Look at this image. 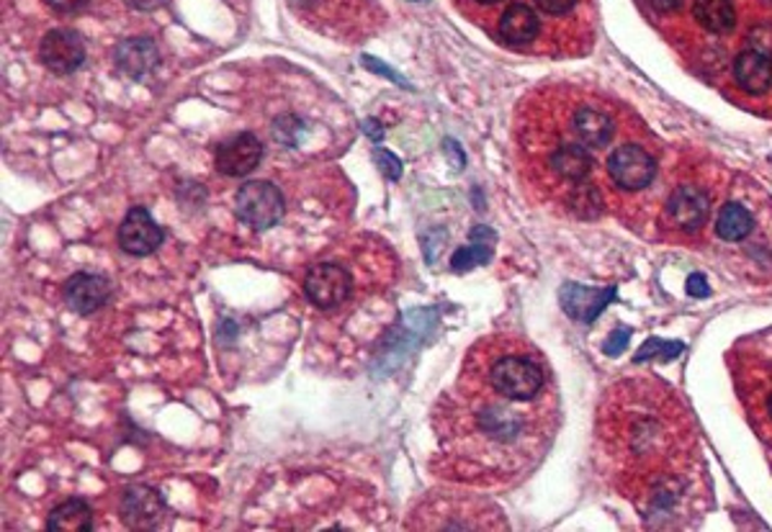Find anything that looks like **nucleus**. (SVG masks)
I'll return each mask as SVG.
<instances>
[{
	"label": "nucleus",
	"mask_w": 772,
	"mask_h": 532,
	"mask_svg": "<svg viewBox=\"0 0 772 532\" xmlns=\"http://www.w3.org/2000/svg\"><path fill=\"white\" fill-rule=\"evenodd\" d=\"M559 422L549 363L518 335L481 337L433 409L443 477L502 486L547 456Z\"/></svg>",
	"instance_id": "f257e3e1"
},
{
	"label": "nucleus",
	"mask_w": 772,
	"mask_h": 532,
	"mask_svg": "<svg viewBox=\"0 0 772 532\" xmlns=\"http://www.w3.org/2000/svg\"><path fill=\"white\" fill-rule=\"evenodd\" d=\"M608 409L600 411V437L615 456L628 458V466L639 468L634 481L647 484L649 460L660 463L664 456H690L693 432L688 411L679 407L672 388L641 381H623L613 388L611 399L605 396Z\"/></svg>",
	"instance_id": "f03ea898"
},
{
	"label": "nucleus",
	"mask_w": 772,
	"mask_h": 532,
	"mask_svg": "<svg viewBox=\"0 0 772 532\" xmlns=\"http://www.w3.org/2000/svg\"><path fill=\"white\" fill-rule=\"evenodd\" d=\"M713 194L703 181H679L662 206V226L675 237L693 239L711 224Z\"/></svg>",
	"instance_id": "7ed1b4c3"
},
{
	"label": "nucleus",
	"mask_w": 772,
	"mask_h": 532,
	"mask_svg": "<svg viewBox=\"0 0 772 532\" xmlns=\"http://www.w3.org/2000/svg\"><path fill=\"white\" fill-rule=\"evenodd\" d=\"M566 126L590 150H605L618 134V116L603 98L585 96L572 88V98L562 101Z\"/></svg>",
	"instance_id": "20e7f679"
},
{
	"label": "nucleus",
	"mask_w": 772,
	"mask_h": 532,
	"mask_svg": "<svg viewBox=\"0 0 772 532\" xmlns=\"http://www.w3.org/2000/svg\"><path fill=\"white\" fill-rule=\"evenodd\" d=\"M657 158L644 147L641 141L626 139L613 147V152L605 160V173L611 186L623 194H641L649 188L657 177Z\"/></svg>",
	"instance_id": "39448f33"
},
{
	"label": "nucleus",
	"mask_w": 772,
	"mask_h": 532,
	"mask_svg": "<svg viewBox=\"0 0 772 532\" xmlns=\"http://www.w3.org/2000/svg\"><path fill=\"white\" fill-rule=\"evenodd\" d=\"M237 219L253 230H271L283 216V196L279 186L268 181H250L237 190Z\"/></svg>",
	"instance_id": "423d86ee"
},
{
	"label": "nucleus",
	"mask_w": 772,
	"mask_h": 532,
	"mask_svg": "<svg viewBox=\"0 0 772 532\" xmlns=\"http://www.w3.org/2000/svg\"><path fill=\"white\" fill-rule=\"evenodd\" d=\"M498 39L515 52H530L543 41V21L523 0H513L498 18Z\"/></svg>",
	"instance_id": "0eeeda50"
},
{
	"label": "nucleus",
	"mask_w": 772,
	"mask_h": 532,
	"mask_svg": "<svg viewBox=\"0 0 772 532\" xmlns=\"http://www.w3.org/2000/svg\"><path fill=\"white\" fill-rule=\"evenodd\" d=\"M353 279L338 262H320V265L309 268L307 279H304V296H307L311 307L317 309H335L351 296Z\"/></svg>",
	"instance_id": "6e6552de"
},
{
	"label": "nucleus",
	"mask_w": 772,
	"mask_h": 532,
	"mask_svg": "<svg viewBox=\"0 0 772 532\" xmlns=\"http://www.w3.org/2000/svg\"><path fill=\"white\" fill-rule=\"evenodd\" d=\"M39 60L54 75H70L85 62V41L73 28H52L39 45Z\"/></svg>",
	"instance_id": "1a4fd4ad"
},
{
	"label": "nucleus",
	"mask_w": 772,
	"mask_h": 532,
	"mask_svg": "<svg viewBox=\"0 0 772 532\" xmlns=\"http://www.w3.org/2000/svg\"><path fill=\"white\" fill-rule=\"evenodd\" d=\"M119 247L124 252L137 255V258H145V255H152L166 239L160 224L150 216V211L145 206H134V209L126 211L124 222L119 224Z\"/></svg>",
	"instance_id": "9d476101"
},
{
	"label": "nucleus",
	"mask_w": 772,
	"mask_h": 532,
	"mask_svg": "<svg viewBox=\"0 0 772 532\" xmlns=\"http://www.w3.org/2000/svg\"><path fill=\"white\" fill-rule=\"evenodd\" d=\"M690 24L713 39H726L739 28V0H688Z\"/></svg>",
	"instance_id": "9b49d317"
},
{
	"label": "nucleus",
	"mask_w": 772,
	"mask_h": 532,
	"mask_svg": "<svg viewBox=\"0 0 772 532\" xmlns=\"http://www.w3.org/2000/svg\"><path fill=\"white\" fill-rule=\"evenodd\" d=\"M260 160H264V145L250 132L224 139L215 152V165L226 177L250 175L260 165Z\"/></svg>",
	"instance_id": "f8f14e48"
},
{
	"label": "nucleus",
	"mask_w": 772,
	"mask_h": 532,
	"mask_svg": "<svg viewBox=\"0 0 772 532\" xmlns=\"http://www.w3.org/2000/svg\"><path fill=\"white\" fill-rule=\"evenodd\" d=\"M760 219L757 211L749 209L739 198H728L721 203L716 219H713V234L726 245H745L755 237Z\"/></svg>",
	"instance_id": "ddd939ff"
},
{
	"label": "nucleus",
	"mask_w": 772,
	"mask_h": 532,
	"mask_svg": "<svg viewBox=\"0 0 772 532\" xmlns=\"http://www.w3.org/2000/svg\"><path fill=\"white\" fill-rule=\"evenodd\" d=\"M111 299V281L98 273H75L65 283V301L77 314H94Z\"/></svg>",
	"instance_id": "4468645a"
},
{
	"label": "nucleus",
	"mask_w": 772,
	"mask_h": 532,
	"mask_svg": "<svg viewBox=\"0 0 772 532\" xmlns=\"http://www.w3.org/2000/svg\"><path fill=\"white\" fill-rule=\"evenodd\" d=\"M113 62L132 81H142V77L152 75L160 65V52L155 47L152 39L147 37H132L119 41V47L113 49Z\"/></svg>",
	"instance_id": "2eb2a0df"
},
{
	"label": "nucleus",
	"mask_w": 772,
	"mask_h": 532,
	"mask_svg": "<svg viewBox=\"0 0 772 532\" xmlns=\"http://www.w3.org/2000/svg\"><path fill=\"white\" fill-rule=\"evenodd\" d=\"M166 515V499L158 488L132 486L122 499V517L130 528H155Z\"/></svg>",
	"instance_id": "dca6fc26"
},
{
	"label": "nucleus",
	"mask_w": 772,
	"mask_h": 532,
	"mask_svg": "<svg viewBox=\"0 0 772 532\" xmlns=\"http://www.w3.org/2000/svg\"><path fill=\"white\" fill-rule=\"evenodd\" d=\"M613 296L615 288H585L577 283H566L562 288V307L572 319L592 322L613 301Z\"/></svg>",
	"instance_id": "f3484780"
},
{
	"label": "nucleus",
	"mask_w": 772,
	"mask_h": 532,
	"mask_svg": "<svg viewBox=\"0 0 772 532\" xmlns=\"http://www.w3.org/2000/svg\"><path fill=\"white\" fill-rule=\"evenodd\" d=\"M47 530H57V532L94 530V512H90L88 502H83V499L62 502V505L52 509V515H49Z\"/></svg>",
	"instance_id": "a211bd4d"
},
{
	"label": "nucleus",
	"mask_w": 772,
	"mask_h": 532,
	"mask_svg": "<svg viewBox=\"0 0 772 532\" xmlns=\"http://www.w3.org/2000/svg\"><path fill=\"white\" fill-rule=\"evenodd\" d=\"M479 239H481V226H477V230L471 232L469 247H462V250L453 252V258H451L453 271L466 273V271H471V268L485 265V262L492 258V243L485 245V243H479Z\"/></svg>",
	"instance_id": "6ab92c4d"
},
{
	"label": "nucleus",
	"mask_w": 772,
	"mask_h": 532,
	"mask_svg": "<svg viewBox=\"0 0 772 532\" xmlns=\"http://www.w3.org/2000/svg\"><path fill=\"white\" fill-rule=\"evenodd\" d=\"M579 3H583V0H534L536 9L551 21L572 16V13L579 9Z\"/></svg>",
	"instance_id": "aec40b11"
},
{
	"label": "nucleus",
	"mask_w": 772,
	"mask_h": 532,
	"mask_svg": "<svg viewBox=\"0 0 772 532\" xmlns=\"http://www.w3.org/2000/svg\"><path fill=\"white\" fill-rule=\"evenodd\" d=\"M273 137L283 141V145H289V147H294V145H299V139H302V122H296L294 116H283L275 122L273 126Z\"/></svg>",
	"instance_id": "412c9836"
},
{
	"label": "nucleus",
	"mask_w": 772,
	"mask_h": 532,
	"mask_svg": "<svg viewBox=\"0 0 772 532\" xmlns=\"http://www.w3.org/2000/svg\"><path fill=\"white\" fill-rule=\"evenodd\" d=\"M377 160H379V162H384V165H379V168L384 170L389 181H400V175H402V162L396 160L392 152H387V150H377Z\"/></svg>",
	"instance_id": "4be33fe9"
},
{
	"label": "nucleus",
	"mask_w": 772,
	"mask_h": 532,
	"mask_svg": "<svg viewBox=\"0 0 772 532\" xmlns=\"http://www.w3.org/2000/svg\"><path fill=\"white\" fill-rule=\"evenodd\" d=\"M628 337H632V330L628 327H618L611 335V339L605 343V352L608 355H621L623 350H626V345H628Z\"/></svg>",
	"instance_id": "5701e85b"
},
{
	"label": "nucleus",
	"mask_w": 772,
	"mask_h": 532,
	"mask_svg": "<svg viewBox=\"0 0 772 532\" xmlns=\"http://www.w3.org/2000/svg\"><path fill=\"white\" fill-rule=\"evenodd\" d=\"M47 3L52 5V11L57 13H77L83 11L90 0H47Z\"/></svg>",
	"instance_id": "b1692460"
},
{
	"label": "nucleus",
	"mask_w": 772,
	"mask_h": 532,
	"mask_svg": "<svg viewBox=\"0 0 772 532\" xmlns=\"http://www.w3.org/2000/svg\"><path fill=\"white\" fill-rule=\"evenodd\" d=\"M688 294L696 296V299H706V296L711 294V288H708V283H706L703 275H698V273L690 275V279H688Z\"/></svg>",
	"instance_id": "393cba45"
},
{
	"label": "nucleus",
	"mask_w": 772,
	"mask_h": 532,
	"mask_svg": "<svg viewBox=\"0 0 772 532\" xmlns=\"http://www.w3.org/2000/svg\"><path fill=\"white\" fill-rule=\"evenodd\" d=\"M126 3H130L134 11H155V9H160L166 0H126Z\"/></svg>",
	"instance_id": "a878e982"
},
{
	"label": "nucleus",
	"mask_w": 772,
	"mask_h": 532,
	"mask_svg": "<svg viewBox=\"0 0 772 532\" xmlns=\"http://www.w3.org/2000/svg\"><path fill=\"white\" fill-rule=\"evenodd\" d=\"M762 415H764V420L772 424V388L770 392H764V396H762Z\"/></svg>",
	"instance_id": "bb28decb"
},
{
	"label": "nucleus",
	"mask_w": 772,
	"mask_h": 532,
	"mask_svg": "<svg viewBox=\"0 0 772 532\" xmlns=\"http://www.w3.org/2000/svg\"><path fill=\"white\" fill-rule=\"evenodd\" d=\"M458 3V0H456ZM469 5H487V9H494V5H500V3H505V0H466Z\"/></svg>",
	"instance_id": "cd10ccee"
},
{
	"label": "nucleus",
	"mask_w": 772,
	"mask_h": 532,
	"mask_svg": "<svg viewBox=\"0 0 772 532\" xmlns=\"http://www.w3.org/2000/svg\"><path fill=\"white\" fill-rule=\"evenodd\" d=\"M373 124H377V122H373V119H368V122L364 124V129H366V132H371V134H373V139H381V134H384V132H379L377 126H373Z\"/></svg>",
	"instance_id": "c85d7f7f"
}]
</instances>
